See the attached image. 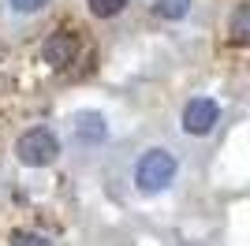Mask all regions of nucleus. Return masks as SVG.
Instances as JSON below:
<instances>
[{"label": "nucleus", "mask_w": 250, "mask_h": 246, "mask_svg": "<svg viewBox=\"0 0 250 246\" xmlns=\"http://www.w3.org/2000/svg\"><path fill=\"white\" fill-rule=\"evenodd\" d=\"M15 157H19L26 168H49V164L60 157V138H56L49 127H30L26 134H19Z\"/></svg>", "instance_id": "obj_1"}, {"label": "nucleus", "mask_w": 250, "mask_h": 246, "mask_svg": "<svg viewBox=\"0 0 250 246\" xmlns=\"http://www.w3.org/2000/svg\"><path fill=\"white\" fill-rule=\"evenodd\" d=\"M172 175H176V157L168 153V149H149L135 168V183L146 194H153V190H165L172 183Z\"/></svg>", "instance_id": "obj_2"}, {"label": "nucleus", "mask_w": 250, "mask_h": 246, "mask_svg": "<svg viewBox=\"0 0 250 246\" xmlns=\"http://www.w3.org/2000/svg\"><path fill=\"white\" fill-rule=\"evenodd\" d=\"M79 52H83V41L71 30H56L49 41H45V63H52L56 71H67L79 63Z\"/></svg>", "instance_id": "obj_3"}, {"label": "nucleus", "mask_w": 250, "mask_h": 246, "mask_svg": "<svg viewBox=\"0 0 250 246\" xmlns=\"http://www.w3.org/2000/svg\"><path fill=\"white\" fill-rule=\"evenodd\" d=\"M220 120V108L217 101H209V97H194V101L183 108V131L187 134H209L217 127Z\"/></svg>", "instance_id": "obj_4"}, {"label": "nucleus", "mask_w": 250, "mask_h": 246, "mask_svg": "<svg viewBox=\"0 0 250 246\" xmlns=\"http://www.w3.org/2000/svg\"><path fill=\"white\" fill-rule=\"evenodd\" d=\"M104 134H108V123H104L101 112H79L75 116V138H79L83 145L104 142Z\"/></svg>", "instance_id": "obj_5"}, {"label": "nucleus", "mask_w": 250, "mask_h": 246, "mask_svg": "<svg viewBox=\"0 0 250 246\" xmlns=\"http://www.w3.org/2000/svg\"><path fill=\"white\" fill-rule=\"evenodd\" d=\"M153 11L161 19H183L190 11V0H153Z\"/></svg>", "instance_id": "obj_6"}, {"label": "nucleus", "mask_w": 250, "mask_h": 246, "mask_svg": "<svg viewBox=\"0 0 250 246\" xmlns=\"http://www.w3.org/2000/svg\"><path fill=\"white\" fill-rule=\"evenodd\" d=\"M231 38L235 41H250V4L235 8V15H231Z\"/></svg>", "instance_id": "obj_7"}, {"label": "nucleus", "mask_w": 250, "mask_h": 246, "mask_svg": "<svg viewBox=\"0 0 250 246\" xmlns=\"http://www.w3.org/2000/svg\"><path fill=\"white\" fill-rule=\"evenodd\" d=\"M86 4H90V11L97 19H112V15H120L127 8V0H86Z\"/></svg>", "instance_id": "obj_8"}, {"label": "nucleus", "mask_w": 250, "mask_h": 246, "mask_svg": "<svg viewBox=\"0 0 250 246\" xmlns=\"http://www.w3.org/2000/svg\"><path fill=\"white\" fill-rule=\"evenodd\" d=\"M11 246H49V239L38 235V231H15V235H11Z\"/></svg>", "instance_id": "obj_9"}, {"label": "nucleus", "mask_w": 250, "mask_h": 246, "mask_svg": "<svg viewBox=\"0 0 250 246\" xmlns=\"http://www.w3.org/2000/svg\"><path fill=\"white\" fill-rule=\"evenodd\" d=\"M49 0H11V8L22 11V15H34V11H42Z\"/></svg>", "instance_id": "obj_10"}]
</instances>
